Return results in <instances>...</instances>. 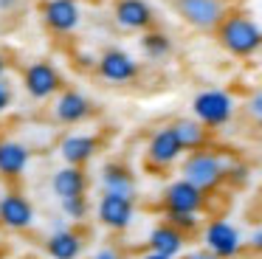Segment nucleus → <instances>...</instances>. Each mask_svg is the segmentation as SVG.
Wrapping results in <instances>:
<instances>
[{
  "label": "nucleus",
  "mask_w": 262,
  "mask_h": 259,
  "mask_svg": "<svg viewBox=\"0 0 262 259\" xmlns=\"http://www.w3.org/2000/svg\"><path fill=\"white\" fill-rule=\"evenodd\" d=\"M217 42L228 51L231 56H254L262 51V28L245 11H228L223 23L214 28Z\"/></svg>",
  "instance_id": "obj_1"
},
{
  "label": "nucleus",
  "mask_w": 262,
  "mask_h": 259,
  "mask_svg": "<svg viewBox=\"0 0 262 259\" xmlns=\"http://www.w3.org/2000/svg\"><path fill=\"white\" fill-rule=\"evenodd\" d=\"M226 166H228L226 158L206 146V149L186 152L181 158V178L189 180L192 186H198L200 191L211 195V191H217L226 183Z\"/></svg>",
  "instance_id": "obj_2"
},
{
  "label": "nucleus",
  "mask_w": 262,
  "mask_h": 259,
  "mask_svg": "<svg viewBox=\"0 0 262 259\" xmlns=\"http://www.w3.org/2000/svg\"><path fill=\"white\" fill-rule=\"evenodd\" d=\"M234 110H237L234 96L228 93V90H220V88L200 90V93L192 99V116L209 130L226 127V124L234 118Z\"/></svg>",
  "instance_id": "obj_3"
},
{
  "label": "nucleus",
  "mask_w": 262,
  "mask_h": 259,
  "mask_svg": "<svg viewBox=\"0 0 262 259\" xmlns=\"http://www.w3.org/2000/svg\"><path fill=\"white\" fill-rule=\"evenodd\" d=\"M20 84H23V93L34 101H48L65 88L62 73L54 65L51 59H34L23 68L20 73Z\"/></svg>",
  "instance_id": "obj_4"
},
{
  "label": "nucleus",
  "mask_w": 262,
  "mask_h": 259,
  "mask_svg": "<svg viewBox=\"0 0 262 259\" xmlns=\"http://www.w3.org/2000/svg\"><path fill=\"white\" fill-rule=\"evenodd\" d=\"M172 9L186 26L198 31H214L231 11V0H172Z\"/></svg>",
  "instance_id": "obj_5"
},
{
  "label": "nucleus",
  "mask_w": 262,
  "mask_h": 259,
  "mask_svg": "<svg viewBox=\"0 0 262 259\" xmlns=\"http://www.w3.org/2000/svg\"><path fill=\"white\" fill-rule=\"evenodd\" d=\"M42 26L57 37H68L82 26V6L79 0H40L37 6Z\"/></svg>",
  "instance_id": "obj_6"
},
{
  "label": "nucleus",
  "mask_w": 262,
  "mask_h": 259,
  "mask_svg": "<svg viewBox=\"0 0 262 259\" xmlns=\"http://www.w3.org/2000/svg\"><path fill=\"white\" fill-rule=\"evenodd\" d=\"M54 118L62 127H76V124H85L96 116V104L88 93L76 88H62L57 96H54Z\"/></svg>",
  "instance_id": "obj_7"
},
{
  "label": "nucleus",
  "mask_w": 262,
  "mask_h": 259,
  "mask_svg": "<svg viewBox=\"0 0 262 259\" xmlns=\"http://www.w3.org/2000/svg\"><path fill=\"white\" fill-rule=\"evenodd\" d=\"M203 248L220 259H237L243 253L245 242H243V234H239L237 225L217 217L203 228Z\"/></svg>",
  "instance_id": "obj_8"
},
{
  "label": "nucleus",
  "mask_w": 262,
  "mask_h": 259,
  "mask_svg": "<svg viewBox=\"0 0 262 259\" xmlns=\"http://www.w3.org/2000/svg\"><path fill=\"white\" fill-rule=\"evenodd\" d=\"M96 73L110 84H127L138 79L141 62L124 48H107L96 56Z\"/></svg>",
  "instance_id": "obj_9"
},
{
  "label": "nucleus",
  "mask_w": 262,
  "mask_h": 259,
  "mask_svg": "<svg viewBox=\"0 0 262 259\" xmlns=\"http://www.w3.org/2000/svg\"><path fill=\"white\" fill-rule=\"evenodd\" d=\"M96 217L110 231H127L136 220V197L102 191V197L96 203Z\"/></svg>",
  "instance_id": "obj_10"
},
{
  "label": "nucleus",
  "mask_w": 262,
  "mask_h": 259,
  "mask_svg": "<svg viewBox=\"0 0 262 259\" xmlns=\"http://www.w3.org/2000/svg\"><path fill=\"white\" fill-rule=\"evenodd\" d=\"M209 203V195L200 191L198 186H192L189 180L178 178L161 195V208L164 211H183V214H200Z\"/></svg>",
  "instance_id": "obj_11"
},
{
  "label": "nucleus",
  "mask_w": 262,
  "mask_h": 259,
  "mask_svg": "<svg viewBox=\"0 0 262 259\" xmlns=\"http://www.w3.org/2000/svg\"><path fill=\"white\" fill-rule=\"evenodd\" d=\"M144 155H147V163L152 169H169V166H175L186 152H183V146H181V141H178L175 130L166 124V127H158L152 135H149Z\"/></svg>",
  "instance_id": "obj_12"
},
{
  "label": "nucleus",
  "mask_w": 262,
  "mask_h": 259,
  "mask_svg": "<svg viewBox=\"0 0 262 259\" xmlns=\"http://www.w3.org/2000/svg\"><path fill=\"white\" fill-rule=\"evenodd\" d=\"M37 214L31 200L23 191H6L0 195V225L9 231H29L34 225Z\"/></svg>",
  "instance_id": "obj_13"
},
{
  "label": "nucleus",
  "mask_w": 262,
  "mask_h": 259,
  "mask_svg": "<svg viewBox=\"0 0 262 259\" xmlns=\"http://www.w3.org/2000/svg\"><path fill=\"white\" fill-rule=\"evenodd\" d=\"M113 20L124 31L144 34L155 26V11L147 0H116L113 3Z\"/></svg>",
  "instance_id": "obj_14"
},
{
  "label": "nucleus",
  "mask_w": 262,
  "mask_h": 259,
  "mask_svg": "<svg viewBox=\"0 0 262 259\" xmlns=\"http://www.w3.org/2000/svg\"><path fill=\"white\" fill-rule=\"evenodd\" d=\"M99 152V138L93 133H68L59 141V155L71 166H88Z\"/></svg>",
  "instance_id": "obj_15"
},
{
  "label": "nucleus",
  "mask_w": 262,
  "mask_h": 259,
  "mask_svg": "<svg viewBox=\"0 0 262 259\" xmlns=\"http://www.w3.org/2000/svg\"><path fill=\"white\" fill-rule=\"evenodd\" d=\"M31 163V146L17 138H3L0 141V178L3 180H17Z\"/></svg>",
  "instance_id": "obj_16"
},
{
  "label": "nucleus",
  "mask_w": 262,
  "mask_h": 259,
  "mask_svg": "<svg viewBox=\"0 0 262 259\" xmlns=\"http://www.w3.org/2000/svg\"><path fill=\"white\" fill-rule=\"evenodd\" d=\"M51 191L59 197V200L88 195V172H85V166L62 163V166L51 175Z\"/></svg>",
  "instance_id": "obj_17"
},
{
  "label": "nucleus",
  "mask_w": 262,
  "mask_h": 259,
  "mask_svg": "<svg viewBox=\"0 0 262 259\" xmlns=\"http://www.w3.org/2000/svg\"><path fill=\"white\" fill-rule=\"evenodd\" d=\"M82 251H85V240H82L79 231L74 228H57L48 234L46 240V253L48 259H79Z\"/></svg>",
  "instance_id": "obj_18"
},
{
  "label": "nucleus",
  "mask_w": 262,
  "mask_h": 259,
  "mask_svg": "<svg viewBox=\"0 0 262 259\" xmlns=\"http://www.w3.org/2000/svg\"><path fill=\"white\" fill-rule=\"evenodd\" d=\"M147 245H149V251H155V253H164V256H169V259H178L183 253V248H186V234H181L175 225H169L164 220V223H158L152 231H149Z\"/></svg>",
  "instance_id": "obj_19"
},
{
  "label": "nucleus",
  "mask_w": 262,
  "mask_h": 259,
  "mask_svg": "<svg viewBox=\"0 0 262 259\" xmlns=\"http://www.w3.org/2000/svg\"><path fill=\"white\" fill-rule=\"evenodd\" d=\"M102 191H113V195H124V197H136V175L127 163H119V161H110L102 166Z\"/></svg>",
  "instance_id": "obj_20"
},
{
  "label": "nucleus",
  "mask_w": 262,
  "mask_h": 259,
  "mask_svg": "<svg viewBox=\"0 0 262 259\" xmlns=\"http://www.w3.org/2000/svg\"><path fill=\"white\" fill-rule=\"evenodd\" d=\"M172 130H175L178 141H181L183 152H194V149H206L211 141V130L203 127V124L198 121V118H175V121L169 124Z\"/></svg>",
  "instance_id": "obj_21"
},
{
  "label": "nucleus",
  "mask_w": 262,
  "mask_h": 259,
  "mask_svg": "<svg viewBox=\"0 0 262 259\" xmlns=\"http://www.w3.org/2000/svg\"><path fill=\"white\" fill-rule=\"evenodd\" d=\"M138 48H141V54L147 56L149 62H164L172 56V51H175V42H172V37L166 31H158V28H149V31L141 34V39H138Z\"/></svg>",
  "instance_id": "obj_22"
},
{
  "label": "nucleus",
  "mask_w": 262,
  "mask_h": 259,
  "mask_svg": "<svg viewBox=\"0 0 262 259\" xmlns=\"http://www.w3.org/2000/svg\"><path fill=\"white\" fill-rule=\"evenodd\" d=\"M164 220L169 225H175L181 234L192 236L194 231H200V214H183V211H164Z\"/></svg>",
  "instance_id": "obj_23"
},
{
  "label": "nucleus",
  "mask_w": 262,
  "mask_h": 259,
  "mask_svg": "<svg viewBox=\"0 0 262 259\" xmlns=\"http://www.w3.org/2000/svg\"><path fill=\"white\" fill-rule=\"evenodd\" d=\"M59 206H62V214L68 220H85L88 217V197H65V200H59Z\"/></svg>",
  "instance_id": "obj_24"
},
{
  "label": "nucleus",
  "mask_w": 262,
  "mask_h": 259,
  "mask_svg": "<svg viewBox=\"0 0 262 259\" xmlns=\"http://www.w3.org/2000/svg\"><path fill=\"white\" fill-rule=\"evenodd\" d=\"M248 178H251V169L245 166V163H239V161H228V166H226V183H231V186H245L248 183Z\"/></svg>",
  "instance_id": "obj_25"
},
{
  "label": "nucleus",
  "mask_w": 262,
  "mask_h": 259,
  "mask_svg": "<svg viewBox=\"0 0 262 259\" xmlns=\"http://www.w3.org/2000/svg\"><path fill=\"white\" fill-rule=\"evenodd\" d=\"M14 104V84L6 79H0V116L3 113H9V107Z\"/></svg>",
  "instance_id": "obj_26"
},
{
  "label": "nucleus",
  "mask_w": 262,
  "mask_h": 259,
  "mask_svg": "<svg viewBox=\"0 0 262 259\" xmlns=\"http://www.w3.org/2000/svg\"><path fill=\"white\" fill-rule=\"evenodd\" d=\"M248 113L256 118V121H262V88L254 90V96L248 99Z\"/></svg>",
  "instance_id": "obj_27"
},
{
  "label": "nucleus",
  "mask_w": 262,
  "mask_h": 259,
  "mask_svg": "<svg viewBox=\"0 0 262 259\" xmlns=\"http://www.w3.org/2000/svg\"><path fill=\"white\" fill-rule=\"evenodd\" d=\"M76 65H79L82 71H96V56L93 54H79L76 56Z\"/></svg>",
  "instance_id": "obj_28"
},
{
  "label": "nucleus",
  "mask_w": 262,
  "mask_h": 259,
  "mask_svg": "<svg viewBox=\"0 0 262 259\" xmlns=\"http://www.w3.org/2000/svg\"><path fill=\"white\" fill-rule=\"evenodd\" d=\"M91 259H121V253L116 251V248H110V245H107V248H99V251L93 253Z\"/></svg>",
  "instance_id": "obj_29"
},
{
  "label": "nucleus",
  "mask_w": 262,
  "mask_h": 259,
  "mask_svg": "<svg viewBox=\"0 0 262 259\" xmlns=\"http://www.w3.org/2000/svg\"><path fill=\"white\" fill-rule=\"evenodd\" d=\"M181 259H220L214 256V253H209L206 248H200V251H189V253H181Z\"/></svg>",
  "instance_id": "obj_30"
},
{
  "label": "nucleus",
  "mask_w": 262,
  "mask_h": 259,
  "mask_svg": "<svg viewBox=\"0 0 262 259\" xmlns=\"http://www.w3.org/2000/svg\"><path fill=\"white\" fill-rule=\"evenodd\" d=\"M248 245H251V251H254V253H262V228H256L254 234H251Z\"/></svg>",
  "instance_id": "obj_31"
},
{
  "label": "nucleus",
  "mask_w": 262,
  "mask_h": 259,
  "mask_svg": "<svg viewBox=\"0 0 262 259\" xmlns=\"http://www.w3.org/2000/svg\"><path fill=\"white\" fill-rule=\"evenodd\" d=\"M9 68H12V62H9V54L6 51H0V79L9 76Z\"/></svg>",
  "instance_id": "obj_32"
},
{
  "label": "nucleus",
  "mask_w": 262,
  "mask_h": 259,
  "mask_svg": "<svg viewBox=\"0 0 262 259\" xmlns=\"http://www.w3.org/2000/svg\"><path fill=\"white\" fill-rule=\"evenodd\" d=\"M17 3H20V0H0V14H9V11H14V9H17Z\"/></svg>",
  "instance_id": "obj_33"
},
{
  "label": "nucleus",
  "mask_w": 262,
  "mask_h": 259,
  "mask_svg": "<svg viewBox=\"0 0 262 259\" xmlns=\"http://www.w3.org/2000/svg\"><path fill=\"white\" fill-rule=\"evenodd\" d=\"M141 259H169V256H164V253H155V251H147Z\"/></svg>",
  "instance_id": "obj_34"
},
{
  "label": "nucleus",
  "mask_w": 262,
  "mask_h": 259,
  "mask_svg": "<svg viewBox=\"0 0 262 259\" xmlns=\"http://www.w3.org/2000/svg\"><path fill=\"white\" fill-rule=\"evenodd\" d=\"M0 37H3V23H0Z\"/></svg>",
  "instance_id": "obj_35"
},
{
  "label": "nucleus",
  "mask_w": 262,
  "mask_h": 259,
  "mask_svg": "<svg viewBox=\"0 0 262 259\" xmlns=\"http://www.w3.org/2000/svg\"><path fill=\"white\" fill-rule=\"evenodd\" d=\"M256 124H259V130H262V121H256Z\"/></svg>",
  "instance_id": "obj_36"
}]
</instances>
